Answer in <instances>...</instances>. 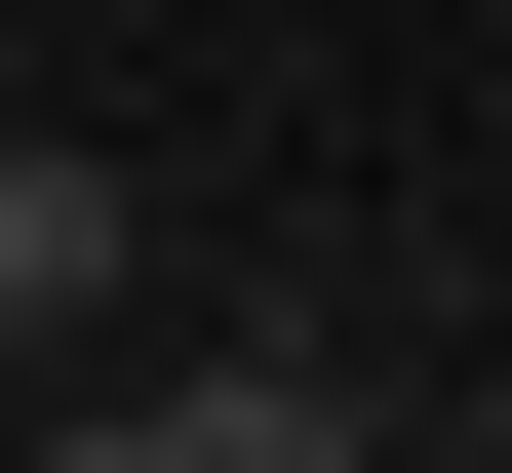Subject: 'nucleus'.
<instances>
[{
    "instance_id": "nucleus-1",
    "label": "nucleus",
    "mask_w": 512,
    "mask_h": 473,
    "mask_svg": "<svg viewBox=\"0 0 512 473\" xmlns=\"http://www.w3.org/2000/svg\"><path fill=\"white\" fill-rule=\"evenodd\" d=\"M40 473H394L316 355H40Z\"/></svg>"
},
{
    "instance_id": "nucleus-2",
    "label": "nucleus",
    "mask_w": 512,
    "mask_h": 473,
    "mask_svg": "<svg viewBox=\"0 0 512 473\" xmlns=\"http://www.w3.org/2000/svg\"><path fill=\"white\" fill-rule=\"evenodd\" d=\"M119 316H158V198H119V158H0V395L119 355Z\"/></svg>"
}]
</instances>
